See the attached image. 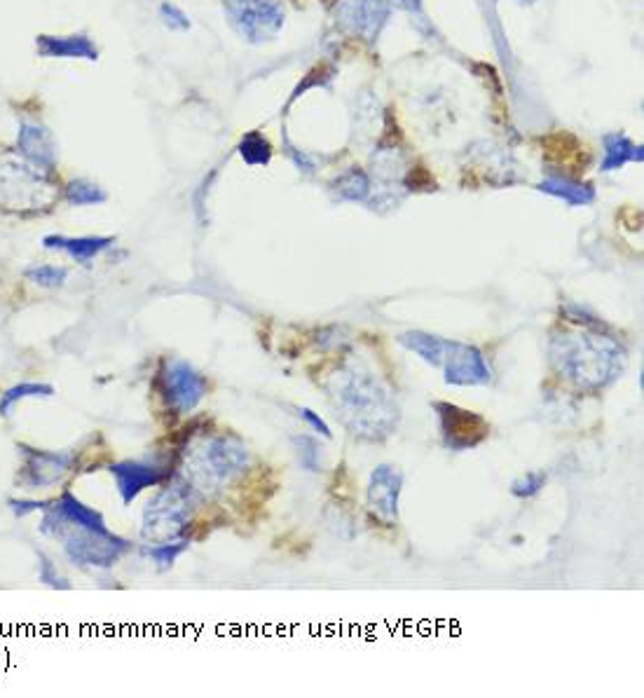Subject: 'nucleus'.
<instances>
[{"instance_id": "obj_1", "label": "nucleus", "mask_w": 644, "mask_h": 698, "mask_svg": "<svg viewBox=\"0 0 644 698\" xmlns=\"http://www.w3.org/2000/svg\"><path fill=\"white\" fill-rule=\"evenodd\" d=\"M335 415L359 441L380 443L399 427V403L371 371L345 366L328 382Z\"/></svg>"}, {"instance_id": "obj_2", "label": "nucleus", "mask_w": 644, "mask_h": 698, "mask_svg": "<svg viewBox=\"0 0 644 698\" xmlns=\"http://www.w3.org/2000/svg\"><path fill=\"white\" fill-rule=\"evenodd\" d=\"M548 359L560 378L581 392L595 394L612 387L626 368V349L609 335L593 331H563L548 342Z\"/></svg>"}, {"instance_id": "obj_3", "label": "nucleus", "mask_w": 644, "mask_h": 698, "mask_svg": "<svg viewBox=\"0 0 644 698\" xmlns=\"http://www.w3.org/2000/svg\"><path fill=\"white\" fill-rule=\"evenodd\" d=\"M38 530L45 537L59 539L64 544L66 558L78 567H94V570H108L125 553L132 549V544L127 539L113 535L111 530H89L80 528V525L68 523L61 516L57 504L45 502L43 506V520H40Z\"/></svg>"}, {"instance_id": "obj_4", "label": "nucleus", "mask_w": 644, "mask_h": 698, "mask_svg": "<svg viewBox=\"0 0 644 698\" xmlns=\"http://www.w3.org/2000/svg\"><path fill=\"white\" fill-rule=\"evenodd\" d=\"M52 171L33 167L19 153H0V207L8 211H43L57 202Z\"/></svg>"}, {"instance_id": "obj_5", "label": "nucleus", "mask_w": 644, "mask_h": 698, "mask_svg": "<svg viewBox=\"0 0 644 698\" xmlns=\"http://www.w3.org/2000/svg\"><path fill=\"white\" fill-rule=\"evenodd\" d=\"M249 467V450L232 434L211 436L188 460L186 481L200 492L216 490L230 483Z\"/></svg>"}, {"instance_id": "obj_6", "label": "nucleus", "mask_w": 644, "mask_h": 698, "mask_svg": "<svg viewBox=\"0 0 644 698\" xmlns=\"http://www.w3.org/2000/svg\"><path fill=\"white\" fill-rule=\"evenodd\" d=\"M200 502V492L186 478H176L157 492L143 511L141 537L150 544L171 542L186 532L190 511Z\"/></svg>"}, {"instance_id": "obj_7", "label": "nucleus", "mask_w": 644, "mask_h": 698, "mask_svg": "<svg viewBox=\"0 0 644 698\" xmlns=\"http://www.w3.org/2000/svg\"><path fill=\"white\" fill-rule=\"evenodd\" d=\"M434 410L438 417V427H441L443 446L452 453H464V450H474L488 441L490 422L474 410L459 408L448 401H434Z\"/></svg>"}, {"instance_id": "obj_8", "label": "nucleus", "mask_w": 644, "mask_h": 698, "mask_svg": "<svg viewBox=\"0 0 644 698\" xmlns=\"http://www.w3.org/2000/svg\"><path fill=\"white\" fill-rule=\"evenodd\" d=\"M223 10L239 36L251 43L270 40L284 24V10L277 0H223Z\"/></svg>"}, {"instance_id": "obj_9", "label": "nucleus", "mask_w": 644, "mask_h": 698, "mask_svg": "<svg viewBox=\"0 0 644 698\" xmlns=\"http://www.w3.org/2000/svg\"><path fill=\"white\" fill-rule=\"evenodd\" d=\"M160 392L176 415H188L209 392V382L186 361H169L160 373Z\"/></svg>"}, {"instance_id": "obj_10", "label": "nucleus", "mask_w": 644, "mask_h": 698, "mask_svg": "<svg viewBox=\"0 0 644 698\" xmlns=\"http://www.w3.org/2000/svg\"><path fill=\"white\" fill-rule=\"evenodd\" d=\"M445 382L455 387H485L492 382L490 364L476 345L448 340L443 357Z\"/></svg>"}, {"instance_id": "obj_11", "label": "nucleus", "mask_w": 644, "mask_h": 698, "mask_svg": "<svg viewBox=\"0 0 644 698\" xmlns=\"http://www.w3.org/2000/svg\"><path fill=\"white\" fill-rule=\"evenodd\" d=\"M19 450H22V474H19V483H22L26 490L50 488V485L59 483L61 478L75 467L73 450L52 453V450H38L29 446H19Z\"/></svg>"}, {"instance_id": "obj_12", "label": "nucleus", "mask_w": 644, "mask_h": 698, "mask_svg": "<svg viewBox=\"0 0 644 698\" xmlns=\"http://www.w3.org/2000/svg\"><path fill=\"white\" fill-rule=\"evenodd\" d=\"M401 492H403V471L394 464H380L373 469L371 478H368L366 499L368 509L380 523L396 525L399 523V511H401Z\"/></svg>"}, {"instance_id": "obj_13", "label": "nucleus", "mask_w": 644, "mask_h": 698, "mask_svg": "<svg viewBox=\"0 0 644 698\" xmlns=\"http://www.w3.org/2000/svg\"><path fill=\"white\" fill-rule=\"evenodd\" d=\"M108 471L113 474L115 485H118V492H120L122 502L125 504H132L143 490L157 488V485H162L164 481H167L164 469L155 467V464H148V462H132V460L113 462Z\"/></svg>"}, {"instance_id": "obj_14", "label": "nucleus", "mask_w": 644, "mask_h": 698, "mask_svg": "<svg viewBox=\"0 0 644 698\" xmlns=\"http://www.w3.org/2000/svg\"><path fill=\"white\" fill-rule=\"evenodd\" d=\"M17 153L26 162H31L33 167L54 174V167H57V143H54V136L47 127L24 120L17 136Z\"/></svg>"}, {"instance_id": "obj_15", "label": "nucleus", "mask_w": 644, "mask_h": 698, "mask_svg": "<svg viewBox=\"0 0 644 698\" xmlns=\"http://www.w3.org/2000/svg\"><path fill=\"white\" fill-rule=\"evenodd\" d=\"M115 244L113 237H64V235H47L43 239V246L50 251H64L71 256L75 263L89 265L94 258L101 256L106 249H111Z\"/></svg>"}, {"instance_id": "obj_16", "label": "nucleus", "mask_w": 644, "mask_h": 698, "mask_svg": "<svg viewBox=\"0 0 644 698\" xmlns=\"http://www.w3.org/2000/svg\"><path fill=\"white\" fill-rule=\"evenodd\" d=\"M38 52L57 59H97V47L87 36H40Z\"/></svg>"}, {"instance_id": "obj_17", "label": "nucleus", "mask_w": 644, "mask_h": 698, "mask_svg": "<svg viewBox=\"0 0 644 698\" xmlns=\"http://www.w3.org/2000/svg\"><path fill=\"white\" fill-rule=\"evenodd\" d=\"M399 345L406 347L408 352L417 354V357H420L424 364L441 368L448 340L438 338V335L427 333V331H408V333L399 335Z\"/></svg>"}, {"instance_id": "obj_18", "label": "nucleus", "mask_w": 644, "mask_h": 698, "mask_svg": "<svg viewBox=\"0 0 644 698\" xmlns=\"http://www.w3.org/2000/svg\"><path fill=\"white\" fill-rule=\"evenodd\" d=\"M54 504H57L61 516H64L68 523L80 525V528H89V530H108L104 516H101L97 509H92V506L82 504L71 490L61 492V495L54 499Z\"/></svg>"}, {"instance_id": "obj_19", "label": "nucleus", "mask_w": 644, "mask_h": 698, "mask_svg": "<svg viewBox=\"0 0 644 698\" xmlns=\"http://www.w3.org/2000/svg\"><path fill=\"white\" fill-rule=\"evenodd\" d=\"M539 190L546 195L558 197L572 207H586L595 200V190L593 186H586V183H579L574 179H567V176H551V179H544L539 183Z\"/></svg>"}, {"instance_id": "obj_20", "label": "nucleus", "mask_w": 644, "mask_h": 698, "mask_svg": "<svg viewBox=\"0 0 644 698\" xmlns=\"http://www.w3.org/2000/svg\"><path fill=\"white\" fill-rule=\"evenodd\" d=\"M642 148L635 146L633 141L626 139L623 134L605 136V160H602V171L621 169L626 162H640Z\"/></svg>"}, {"instance_id": "obj_21", "label": "nucleus", "mask_w": 644, "mask_h": 698, "mask_svg": "<svg viewBox=\"0 0 644 698\" xmlns=\"http://www.w3.org/2000/svg\"><path fill=\"white\" fill-rule=\"evenodd\" d=\"M54 394H57V389H54L50 382H22V385L5 389V392L0 394V417H10L19 401L50 399Z\"/></svg>"}, {"instance_id": "obj_22", "label": "nucleus", "mask_w": 644, "mask_h": 698, "mask_svg": "<svg viewBox=\"0 0 644 698\" xmlns=\"http://www.w3.org/2000/svg\"><path fill=\"white\" fill-rule=\"evenodd\" d=\"M64 200L73 207H92L108 200L106 190L89 179H75L64 188Z\"/></svg>"}, {"instance_id": "obj_23", "label": "nucleus", "mask_w": 644, "mask_h": 698, "mask_svg": "<svg viewBox=\"0 0 644 698\" xmlns=\"http://www.w3.org/2000/svg\"><path fill=\"white\" fill-rule=\"evenodd\" d=\"M188 546H190V539L178 537V539H171V542H160V544L146 546L143 553H146V556L153 560V563L160 567V570H169V567H174L176 560L188 551Z\"/></svg>"}, {"instance_id": "obj_24", "label": "nucleus", "mask_w": 644, "mask_h": 698, "mask_svg": "<svg viewBox=\"0 0 644 698\" xmlns=\"http://www.w3.org/2000/svg\"><path fill=\"white\" fill-rule=\"evenodd\" d=\"M293 446H296L300 467L312 471V474L324 469V448L319 446L317 439H312V436H293Z\"/></svg>"}, {"instance_id": "obj_25", "label": "nucleus", "mask_w": 644, "mask_h": 698, "mask_svg": "<svg viewBox=\"0 0 644 698\" xmlns=\"http://www.w3.org/2000/svg\"><path fill=\"white\" fill-rule=\"evenodd\" d=\"M24 277L33 284L45 286V289H59V286L66 284L68 270L61 268V265L43 263V265H33V268H26Z\"/></svg>"}, {"instance_id": "obj_26", "label": "nucleus", "mask_w": 644, "mask_h": 698, "mask_svg": "<svg viewBox=\"0 0 644 698\" xmlns=\"http://www.w3.org/2000/svg\"><path fill=\"white\" fill-rule=\"evenodd\" d=\"M338 186L340 197H345V200H366L368 193H371V183H368V176L363 174L359 169H352L349 174L342 176V179L335 183Z\"/></svg>"}, {"instance_id": "obj_27", "label": "nucleus", "mask_w": 644, "mask_h": 698, "mask_svg": "<svg viewBox=\"0 0 644 698\" xmlns=\"http://www.w3.org/2000/svg\"><path fill=\"white\" fill-rule=\"evenodd\" d=\"M239 153H242L244 162L249 164H267L272 157V148L263 134L251 132L244 136L242 146H239Z\"/></svg>"}, {"instance_id": "obj_28", "label": "nucleus", "mask_w": 644, "mask_h": 698, "mask_svg": "<svg viewBox=\"0 0 644 698\" xmlns=\"http://www.w3.org/2000/svg\"><path fill=\"white\" fill-rule=\"evenodd\" d=\"M548 481L546 471H525L523 476H518L516 481L511 483V495L518 499H532L537 497L541 490H544V485Z\"/></svg>"}, {"instance_id": "obj_29", "label": "nucleus", "mask_w": 644, "mask_h": 698, "mask_svg": "<svg viewBox=\"0 0 644 698\" xmlns=\"http://www.w3.org/2000/svg\"><path fill=\"white\" fill-rule=\"evenodd\" d=\"M38 581H43L45 586L57 588V591H66V588H71V584L61 577L57 565L52 563L50 556H45V553H38Z\"/></svg>"}, {"instance_id": "obj_30", "label": "nucleus", "mask_w": 644, "mask_h": 698, "mask_svg": "<svg viewBox=\"0 0 644 698\" xmlns=\"http://www.w3.org/2000/svg\"><path fill=\"white\" fill-rule=\"evenodd\" d=\"M298 413H300V417H303L307 424H310L314 431H317L319 436H324V439H331V436H333L331 427H328V424L324 422V417H321L319 413H314L312 408H300Z\"/></svg>"}, {"instance_id": "obj_31", "label": "nucleus", "mask_w": 644, "mask_h": 698, "mask_svg": "<svg viewBox=\"0 0 644 698\" xmlns=\"http://www.w3.org/2000/svg\"><path fill=\"white\" fill-rule=\"evenodd\" d=\"M162 17H164V22H167L171 29H181V31H186L190 29V22H188V17L183 15L181 10L176 8V5H162Z\"/></svg>"}, {"instance_id": "obj_32", "label": "nucleus", "mask_w": 644, "mask_h": 698, "mask_svg": "<svg viewBox=\"0 0 644 698\" xmlns=\"http://www.w3.org/2000/svg\"><path fill=\"white\" fill-rule=\"evenodd\" d=\"M8 506L17 518H24V516H29V513L43 511L45 502H36V499H10Z\"/></svg>"}]
</instances>
